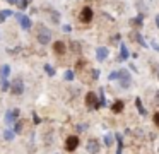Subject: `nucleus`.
<instances>
[{"label":"nucleus","mask_w":159,"mask_h":154,"mask_svg":"<svg viewBox=\"0 0 159 154\" xmlns=\"http://www.w3.org/2000/svg\"><path fill=\"white\" fill-rule=\"evenodd\" d=\"M36 38H38V41H39L41 44H48L50 40H52V33H50L48 27L39 26V27H38V33H36Z\"/></svg>","instance_id":"nucleus-1"},{"label":"nucleus","mask_w":159,"mask_h":154,"mask_svg":"<svg viewBox=\"0 0 159 154\" xmlns=\"http://www.w3.org/2000/svg\"><path fill=\"white\" fill-rule=\"evenodd\" d=\"M118 74H120V77H118V81H120L121 87H130L132 77H130V74H128V70H120Z\"/></svg>","instance_id":"nucleus-2"},{"label":"nucleus","mask_w":159,"mask_h":154,"mask_svg":"<svg viewBox=\"0 0 159 154\" xmlns=\"http://www.w3.org/2000/svg\"><path fill=\"white\" fill-rule=\"evenodd\" d=\"M91 19H93V9L91 7H84L79 14V21L80 22H91Z\"/></svg>","instance_id":"nucleus-3"},{"label":"nucleus","mask_w":159,"mask_h":154,"mask_svg":"<svg viewBox=\"0 0 159 154\" xmlns=\"http://www.w3.org/2000/svg\"><path fill=\"white\" fill-rule=\"evenodd\" d=\"M77 146H79V137L77 135H70V137H67V140H65V147H67V151H75L77 149Z\"/></svg>","instance_id":"nucleus-4"},{"label":"nucleus","mask_w":159,"mask_h":154,"mask_svg":"<svg viewBox=\"0 0 159 154\" xmlns=\"http://www.w3.org/2000/svg\"><path fill=\"white\" fill-rule=\"evenodd\" d=\"M11 91L14 92V94H22V91H24L22 79H14V81L11 82Z\"/></svg>","instance_id":"nucleus-5"},{"label":"nucleus","mask_w":159,"mask_h":154,"mask_svg":"<svg viewBox=\"0 0 159 154\" xmlns=\"http://www.w3.org/2000/svg\"><path fill=\"white\" fill-rule=\"evenodd\" d=\"M86 103H87V106H89L91 110L99 108V101H98V98H96V94H94V92H87V96H86Z\"/></svg>","instance_id":"nucleus-6"},{"label":"nucleus","mask_w":159,"mask_h":154,"mask_svg":"<svg viewBox=\"0 0 159 154\" xmlns=\"http://www.w3.org/2000/svg\"><path fill=\"white\" fill-rule=\"evenodd\" d=\"M16 17H17L19 24H21L22 29H29L31 27V19H29L28 16H22V14H16Z\"/></svg>","instance_id":"nucleus-7"},{"label":"nucleus","mask_w":159,"mask_h":154,"mask_svg":"<svg viewBox=\"0 0 159 154\" xmlns=\"http://www.w3.org/2000/svg\"><path fill=\"white\" fill-rule=\"evenodd\" d=\"M87 151H89L91 154H98L99 152V142H98L96 139H89L87 140Z\"/></svg>","instance_id":"nucleus-8"},{"label":"nucleus","mask_w":159,"mask_h":154,"mask_svg":"<svg viewBox=\"0 0 159 154\" xmlns=\"http://www.w3.org/2000/svg\"><path fill=\"white\" fill-rule=\"evenodd\" d=\"M17 116H19V110H11V111H7V115H5V123H7V125L14 123L16 120H17Z\"/></svg>","instance_id":"nucleus-9"},{"label":"nucleus","mask_w":159,"mask_h":154,"mask_svg":"<svg viewBox=\"0 0 159 154\" xmlns=\"http://www.w3.org/2000/svg\"><path fill=\"white\" fill-rule=\"evenodd\" d=\"M108 55H110V50H108V48H104V46H99L96 50V57H98V60H99V62H103Z\"/></svg>","instance_id":"nucleus-10"},{"label":"nucleus","mask_w":159,"mask_h":154,"mask_svg":"<svg viewBox=\"0 0 159 154\" xmlns=\"http://www.w3.org/2000/svg\"><path fill=\"white\" fill-rule=\"evenodd\" d=\"M53 50H55L58 55H63L65 53V43H63V41H57V43H53Z\"/></svg>","instance_id":"nucleus-11"},{"label":"nucleus","mask_w":159,"mask_h":154,"mask_svg":"<svg viewBox=\"0 0 159 154\" xmlns=\"http://www.w3.org/2000/svg\"><path fill=\"white\" fill-rule=\"evenodd\" d=\"M130 40H134V41H137V43H140L142 46H145V40H144V38H142L139 33H132V34H130Z\"/></svg>","instance_id":"nucleus-12"},{"label":"nucleus","mask_w":159,"mask_h":154,"mask_svg":"<svg viewBox=\"0 0 159 154\" xmlns=\"http://www.w3.org/2000/svg\"><path fill=\"white\" fill-rule=\"evenodd\" d=\"M135 105H137V110H139V113H140V115H145V108L144 106H142V101H140V98H135Z\"/></svg>","instance_id":"nucleus-13"},{"label":"nucleus","mask_w":159,"mask_h":154,"mask_svg":"<svg viewBox=\"0 0 159 154\" xmlns=\"http://www.w3.org/2000/svg\"><path fill=\"white\" fill-rule=\"evenodd\" d=\"M111 110H113L115 113H120L121 110H123V101H116L113 106H111Z\"/></svg>","instance_id":"nucleus-14"},{"label":"nucleus","mask_w":159,"mask_h":154,"mask_svg":"<svg viewBox=\"0 0 159 154\" xmlns=\"http://www.w3.org/2000/svg\"><path fill=\"white\" fill-rule=\"evenodd\" d=\"M9 72H11V68H9V65H4L2 67V72H0V75H2V81H7V75Z\"/></svg>","instance_id":"nucleus-15"},{"label":"nucleus","mask_w":159,"mask_h":154,"mask_svg":"<svg viewBox=\"0 0 159 154\" xmlns=\"http://www.w3.org/2000/svg\"><path fill=\"white\" fill-rule=\"evenodd\" d=\"M9 16H12V10H2V12H0V22H4L5 19H7Z\"/></svg>","instance_id":"nucleus-16"},{"label":"nucleus","mask_w":159,"mask_h":154,"mask_svg":"<svg viewBox=\"0 0 159 154\" xmlns=\"http://www.w3.org/2000/svg\"><path fill=\"white\" fill-rule=\"evenodd\" d=\"M120 50H121V60H127V58H128V50H127V46H125V44H121V48H120Z\"/></svg>","instance_id":"nucleus-17"},{"label":"nucleus","mask_w":159,"mask_h":154,"mask_svg":"<svg viewBox=\"0 0 159 154\" xmlns=\"http://www.w3.org/2000/svg\"><path fill=\"white\" fill-rule=\"evenodd\" d=\"M14 135H16V132H14V130H7V132L4 133V137H5L7 140H12V139H14Z\"/></svg>","instance_id":"nucleus-18"},{"label":"nucleus","mask_w":159,"mask_h":154,"mask_svg":"<svg viewBox=\"0 0 159 154\" xmlns=\"http://www.w3.org/2000/svg\"><path fill=\"white\" fill-rule=\"evenodd\" d=\"M142 19H144V16H142V14H140V16H139V17H135V19H132L130 22H134L135 26H140V24H142Z\"/></svg>","instance_id":"nucleus-19"},{"label":"nucleus","mask_w":159,"mask_h":154,"mask_svg":"<svg viewBox=\"0 0 159 154\" xmlns=\"http://www.w3.org/2000/svg\"><path fill=\"white\" fill-rule=\"evenodd\" d=\"M14 132H16V133H21V132H22V122H17V123H16Z\"/></svg>","instance_id":"nucleus-20"},{"label":"nucleus","mask_w":159,"mask_h":154,"mask_svg":"<svg viewBox=\"0 0 159 154\" xmlns=\"http://www.w3.org/2000/svg\"><path fill=\"white\" fill-rule=\"evenodd\" d=\"M28 2H29V0H19V2H17L19 9H26V7H28Z\"/></svg>","instance_id":"nucleus-21"},{"label":"nucleus","mask_w":159,"mask_h":154,"mask_svg":"<svg viewBox=\"0 0 159 154\" xmlns=\"http://www.w3.org/2000/svg\"><path fill=\"white\" fill-rule=\"evenodd\" d=\"M104 144H106V146H111V144H113V137H111L110 133H108V135L104 137Z\"/></svg>","instance_id":"nucleus-22"},{"label":"nucleus","mask_w":159,"mask_h":154,"mask_svg":"<svg viewBox=\"0 0 159 154\" xmlns=\"http://www.w3.org/2000/svg\"><path fill=\"white\" fill-rule=\"evenodd\" d=\"M45 70H46V74L55 75V68H53V67H50V65H45Z\"/></svg>","instance_id":"nucleus-23"},{"label":"nucleus","mask_w":159,"mask_h":154,"mask_svg":"<svg viewBox=\"0 0 159 154\" xmlns=\"http://www.w3.org/2000/svg\"><path fill=\"white\" fill-rule=\"evenodd\" d=\"M75 67H77V70H80V68H84V67H86V60H79V62L75 63Z\"/></svg>","instance_id":"nucleus-24"},{"label":"nucleus","mask_w":159,"mask_h":154,"mask_svg":"<svg viewBox=\"0 0 159 154\" xmlns=\"http://www.w3.org/2000/svg\"><path fill=\"white\" fill-rule=\"evenodd\" d=\"M106 105V99H104V89H101V99H99V106Z\"/></svg>","instance_id":"nucleus-25"},{"label":"nucleus","mask_w":159,"mask_h":154,"mask_svg":"<svg viewBox=\"0 0 159 154\" xmlns=\"http://www.w3.org/2000/svg\"><path fill=\"white\" fill-rule=\"evenodd\" d=\"M70 46H72V50H74V51H79V50H80V44H79V43H75V41H72V43H70Z\"/></svg>","instance_id":"nucleus-26"},{"label":"nucleus","mask_w":159,"mask_h":154,"mask_svg":"<svg viewBox=\"0 0 159 154\" xmlns=\"http://www.w3.org/2000/svg\"><path fill=\"white\" fill-rule=\"evenodd\" d=\"M65 79H67V81H72V79H74V72L72 70H67L65 72Z\"/></svg>","instance_id":"nucleus-27"},{"label":"nucleus","mask_w":159,"mask_h":154,"mask_svg":"<svg viewBox=\"0 0 159 154\" xmlns=\"http://www.w3.org/2000/svg\"><path fill=\"white\" fill-rule=\"evenodd\" d=\"M116 139H118V151H116V154H121V137L116 135Z\"/></svg>","instance_id":"nucleus-28"},{"label":"nucleus","mask_w":159,"mask_h":154,"mask_svg":"<svg viewBox=\"0 0 159 154\" xmlns=\"http://www.w3.org/2000/svg\"><path fill=\"white\" fill-rule=\"evenodd\" d=\"M118 77H120V74H118V72H111V74H110L111 81H115V79H118Z\"/></svg>","instance_id":"nucleus-29"},{"label":"nucleus","mask_w":159,"mask_h":154,"mask_svg":"<svg viewBox=\"0 0 159 154\" xmlns=\"http://www.w3.org/2000/svg\"><path fill=\"white\" fill-rule=\"evenodd\" d=\"M9 89V82L7 81H2V91H7Z\"/></svg>","instance_id":"nucleus-30"},{"label":"nucleus","mask_w":159,"mask_h":154,"mask_svg":"<svg viewBox=\"0 0 159 154\" xmlns=\"http://www.w3.org/2000/svg\"><path fill=\"white\" fill-rule=\"evenodd\" d=\"M93 79H99V70H96V68L93 70Z\"/></svg>","instance_id":"nucleus-31"},{"label":"nucleus","mask_w":159,"mask_h":154,"mask_svg":"<svg viewBox=\"0 0 159 154\" xmlns=\"http://www.w3.org/2000/svg\"><path fill=\"white\" fill-rule=\"evenodd\" d=\"M154 123L159 127V113H154Z\"/></svg>","instance_id":"nucleus-32"},{"label":"nucleus","mask_w":159,"mask_h":154,"mask_svg":"<svg viewBox=\"0 0 159 154\" xmlns=\"http://www.w3.org/2000/svg\"><path fill=\"white\" fill-rule=\"evenodd\" d=\"M33 122H34V123H39V122H41V120H39V116L36 115V113L33 115Z\"/></svg>","instance_id":"nucleus-33"},{"label":"nucleus","mask_w":159,"mask_h":154,"mask_svg":"<svg viewBox=\"0 0 159 154\" xmlns=\"http://www.w3.org/2000/svg\"><path fill=\"white\" fill-rule=\"evenodd\" d=\"M152 46H154V48H156V50H157V51H159V44H157V43H156V41H152Z\"/></svg>","instance_id":"nucleus-34"},{"label":"nucleus","mask_w":159,"mask_h":154,"mask_svg":"<svg viewBox=\"0 0 159 154\" xmlns=\"http://www.w3.org/2000/svg\"><path fill=\"white\" fill-rule=\"evenodd\" d=\"M7 2H9V3H17L19 0H7Z\"/></svg>","instance_id":"nucleus-35"},{"label":"nucleus","mask_w":159,"mask_h":154,"mask_svg":"<svg viewBox=\"0 0 159 154\" xmlns=\"http://www.w3.org/2000/svg\"><path fill=\"white\" fill-rule=\"evenodd\" d=\"M156 26H157V27H159V16H157V17H156Z\"/></svg>","instance_id":"nucleus-36"},{"label":"nucleus","mask_w":159,"mask_h":154,"mask_svg":"<svg viewBox=\"0 0 159 154\" xmlns=\"http://www.w3.org/2000/svg\"><path fill=\"white\" fill-rule=\"evenodd\" d=\"M156 99H159V91H157V94H156Z\"/></svg>","instance_id":"nucleus-37"},{"label":"nucleus","mask_w":159,"mask_h":154,"mask_svg":"<svg viewBox=\"0 0 159 154\" xmlns=\"http://www.w3.org/2000/svg\"><path fill=\"white\" fill-rule=\"evenodd\" d=\"M157 77H159V72H157Z\"/></svg>","instance_id":"nucleus-38"}]
</instances>
